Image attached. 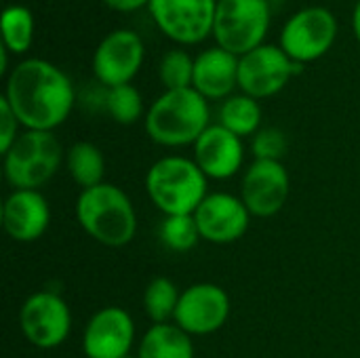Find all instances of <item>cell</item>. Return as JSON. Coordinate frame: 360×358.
Listing matches in <instances>:
<instances>
[{"label": "cell", "mask_w": 360, "mask_h": 358, "mask_svg": "<svg viewBox=\"0 0 360 358\" xmlns=\"http://www.w3.org/2000/svg\"><path fill=\"white\" fill-rule=\"evenodd\" d=\"M25 131H53L74 108L76 93L63 70L44 59H25L13 68L2 95Z\"/></svg>", "instance_id": "cell-1"}, {"label": "cell", "mask_w": 360, "mask_h": 358, "mask_svg": "<svg viewBox=\"0 0 360 358\" xmlns=\"http://www.w3.org/2000/svg\"><path fill=\"white\" fill-rule=\"evenodd\" d=\"M207 99L196 89L165 91L146 112L148 137L165 148L194 146L196 139L211 127Z\"/></svg>", "instance_id": "cell-2"}, {"label": "cell", "mask_w": 360, "mask_h": 358, "mask_svg": "<svg viewBox=\"0 0 360 358\" xmlns=\"http://www.w3.org/2000/svg\"><path fill=\"white\" fill-rule=\"evenodd\" d=\"M76 219L95 243L110 249L129 245L137 234V213L131 198L105 181L78 194Z\"/></svg>", "instance_id": "cell-3"}, {"label": "cell", "mask_w": 360, "mask_h": 358, "mask_svg": "<svg viewBox=\"0 0 360 358\" xmlns=\"http://www.w3.org/2000/svg\"><path fill=\"white\" fill-rule=\"evenodd\" d=\"M207 175L192 158L165 156L146 175V192L165 215H194L207 198Z\"/></svg>", "instance_id": "cell-4"}, {"label": "cell", "mask_w": 360, "mask_h": 358, "mask_svg": "<svg viewBox=\"0 0 360 358\" xmlns=\"http://www.w3.org/2000/svg\"><path fill=\"white\" fill-rule=\"evenodd\" d=\"M2 158L8 186L15 190H38L59 171L63 148L53 131H25Z\"/></svg>", "instance_id": "cell-5"}, {"label": "cell", "mask_w": 360, "mask_h": 358, "mask_svg": "<svg viewBox=\"0 0 360 358\" xmlns=\"http://www.w3.org/2000/svg\"><path fill=\"white\" fill-rule=\"evenodd\" d=\"M270 27V0H217L213 36L217 46L243 57L264 44Z\"/></svg>", "instance_id": "cell-6"}, {"label": "cell", "mask_w": 360, "mask_h": 358, "mask_svg": "<svg viewBox=\"0 0 360 358\" xmlns=\"http://www.w3.org/2000/svg\"><path fill=\"white\" fill-rule=\"evenodd\" d=\"M304 70L281 46L262 44L238 59V87L253 99H266L281 93L287 82Z\"/></svg>", "instance_id": "cell-7"}, {"label": "cell", "mask_w": 360, "mask_h": 358, "mask_svg": "<svg viewBox=\"0 0 360 358\" xmlns=\"http://www.w3.org/2000/svg\"><path fill=\"white\" fill-rule=\"evenodd\" d=\"M19 327L32 346L53 350L61 346L72 331L70 306L55 291H36L19 310Z\"/></svg>", "instance_id": "cell-8"}, {"label": "cell", "mask_w": 360, "mask_h": 358, "mask_svg": "<svg viewBox=\"0 0 360 358\" xmlns=\"http://www.w3.org/2000/svg\"><path fill=\"white\" fill-rule=\"evenodd\" d=\"M338 38V19L325 6L297 11L281 32V49L300 63L323 57Z\"/></svg>", "instance_id": "cell-9"}, {"label": "cell", "mask_w": 360, "mask_h": 358, "mask_svg": "<svg viewBox=\"0 0 360 358\" xmlns=\"http://www.w3.org/2000/svg\"><path fill=\"white\" fill-rule=\"evenodd\" d=\"M158 30L175 42L194 44L213 34L217 0H150Z\"/></svg>", "instance_id": "cell-10"}, {"label": "cell", "mask_w": 360, "mask_h": 358, "mask_svg": "<svg viewBox=\"0 0 360 358\" xmlns=\"http://www.w3.org/2000/svg\"><path fill=\"white\" fill-rule=\"evenodd\" d=\"M230 317V295L215 283H196L181 291L173 323L188 335H211Z\"/></svg>", "instance_id": "cell-11"}, {"label": "cell", "mask_w": 360, "mask_h": 358, "mask_svg": "<svg viewBox=\"0 0 360 358\" xmlns=\"http://www.w3.org/2000/svg\"><path fill=\"white\" fill-rule=\"evenodd\" d=\"M291 192L287 167L276 160H253L240 181V200L253 217H272L283 211Z\"/></svg>", "instance_id": "cell-12"}, {"label": "cell", "mask_w": 360, "mask_h": 358, "mask_svg": "<svg viewBox=\"0 0 360 358\" xmlns=\"http://www.w3.org/2000/svg\"><path fill=\"white\" fill-rule=\"evenodd\" d=\"M143 63V42L131 30H114L93 53V74L105 89L131 84Z\"/></svg>", "instance_id": "cell-13"}, {"label": "cell", "mask_w": 360, "mask_h": 358, "mask_svg": "<svg viewBox=\"0 0 360 358\" xmlns=\"http://www.w3.org/2000/svg\"><path fill=\"white\" fill-rule=\"evenodd\" d=\"M251 213L240 196L228 192H213L198 205L194 219L200 238L213 245H230L243 238L251 224Z\"/></svg>", "instance_id": "cell-14"}, {"label": "cell", "mask_w": 360, "mask_h": 358, "mask_svg": "<svg viewBox=\"0 0 360 358\" xmlns=\"http://www.w3.org/2000/svg\"><path fill=\"white\" fill-rule=\"evenodd\" d=\"M135 346V323L124 308L108 306L97 310L82 335L86 358H129Z\"/></svg>", "instance_id": "cell-15"}, {"label": "cell", "mask_w": 360, "mask_h": 358, "mask_svg": "<svg viewBox=\"0 0 360 358\" xmlns=\"http://www.w3.org/2000/svg\"><path fill=\"white\" fill-rule=\"evenodd\" d=\"M194 162L209 179L234 177L245 160V146L238 135L221 124H211L192 146Z\"/></svg>", "instance_id": "cell-16"}, {"label": "cell", "mask_w": 360, "mask_h": 358, "mask_svg": "<svg viewBox=\"0 0 360 358\" xmlns=\"http://www.w3.org/2000/svg\"><path fill=\"white\" fill-rule=\"evenodd\" d=\"M51 224V207L38 190H13L2 205V228L17 243L38 241Z\"/></svg>", "instance_id": "cell-17"}, {"label": "cell", "mask_w": 360, "mask_h": 358, "mask_svg": "<svg viewBox=\"0 0 360 358\" xmlns=\"http://www.w3.org/2000/svg\"><path fill=\"white\" fill-rule=\"evenodd\" d=\"M238 59L234 53L213 46L202 51L194 59V80L196 89L205 99H228L238 87Z\"/></svg>", "instance_id": "cell-18"}, {"label": "cell", "mask_w": 360, "mask_h": 358, "mask_svg": "<svg viewBox=\"0 0 360 358\" xmlns=\"http://www.w3.org/2000/svg\"><path fill=\"white\" fill-rule=\"evenodd\" d=\"M135 358H194L192 335L175 323L152 325L139 340Z\"/></svg>", "instance_id": "cell-19"}, {"label": "cell", "mask_w": 360, "mask_h": 358, "mask_svg": "<svg viewBox=\"0 0 360 358\" xmlns=\"http://www.w3.org/2000/svg\"><path fill=\"white\" fill-rule=\"evenodd\" d=\"M68 162V173L78 184L82 190L95 188L103 184V173H105V158L103 152L91 143V141H76L65 156Z\"/></svg>", "instance_id": "cell-20"}, {"label": "cell", "mask_w": 360, "mask_h": 358, "mask_svg": "<svg viewBox=\"0 0 360 358\" xmlns=\"http://www.w3.org/2000/svg\"><path fill=\"white\" fill-rule=\"evenodd\" d=\"M219 124L238 135L240 139L255 135L262 124V108L257 99L245 93L224 99L219 108Z\"/></svg>", "instance_id": "cell-21"}, {"label": "cell", "mask_w": 360, "mask_h": 358, "mask_svg": "<svg viewBox=\"0 0 360 358\" xmlns=\"http://www.w3.org/2000/svg\"><path fill=\"white\" fill-rule=\"evenodd\" d=\"M179 298L181 293L171 279L167 276L152 279L143 291V312L154 325L169 323L175 319Z\"/></svg>", "instance_id": "cell-22"}, {"label": "cell", "mask_w": 360, "mask_h": 358, "mask_svg": "<svg viewBox=\"0 0 360 358\" xmlns=\"http://www.w3.org/2000/svg\"><path fill=\"white\" fill-rule=\"evenodd\" d=\"M34 40V15L23 4H8L2 11V44L21 55L32 46Z\"/></svg>", "instance_id": "cell-23"}, {"label": "cell", "mask_w": 360, "mask_h": 358, "mask_svg": "<svg viewBox=\"0 0 360 358\" xmlns=\"http://www.w3.org/2000/svg\"><path fill=\"white\" fill-rule=\"evenodd\" d=\"M103 108L118 124H133L143 114V99L133 84H120L103 91Z\"/></svg>", "instance_id": "cell-24"}, {"label": "cell", "mask_w": 360, "mask_h": 358, "mask_svg": "<svg viewBox=\"0 0 360 358\" xmlns=\"http://www.w3.org/2000/svg\"><path fill=\"white\" fill-rule=\"evenodd\" d=\"M160 243L175 253H186L196 247L200 241V232L194 215H165L158 228Z\"/></svg>", "instance_id": "cell-25"}, {"label": "cell", "mask_w": 360, "mask_h": 358, "mask_svg": "<svg viewBox=\"0 0 360 358\" xmlns=\"http://www.w3.org/2000/svg\"><path fill=\"white\" fill-rule=\"evenodd\" d=\"M158 76L165 84V91L190 89L194 80V59L186 51L173 49L165 53L158 68Z\"/></svg>", "instance_id": "cell-26"}, {"label": "cell", "mask_w": 360, "mask_h": 358, "mask_svg": "<svg viewBox=\"0 0 360 358\" xmlns=\"http://www.w3.org/2000/svg\"><path fill=\"white\" fill-rule=\"evenodd\" d=\"M287 148H289L287 146V135L281 129H276V127L259 129L253 135V143H251L255 160H276V162H283V156L287 154Z\"/></svg>", "instance_id": "cell-27"}, {"label": "cell", "mask_w": 360, "mask_h": 358, "mask_svg": "<svg viewBox=\"0 0 360 358\" xmlns=\"http://www.w3.org/2000/svg\"><path fill=\"white\" fill-rule=\"evenodd\" d=\"M17 129H19V120H17L15 112L11 110L8 101L4 97H0V152H2V156L13 148V143L21 135V133H17Z\"/></svg>", "instance_id": "cell-28"}, {"label": "cell", "mask_w": 360, "mask_h": 358, "mask_svg": "<svg viewBox=\"0 0 360 358\" xmlns=\"http://www.w3.org/2000/svg\"><path fill=\"white\" fill-rule=\"evenodd\" d=\"M110 8L114 11H120V13H131V11H137L146 4H150V0H103Z\"/></svg>", "instance_id": "cell-29"}, {"label": "cell", "mask_w": 360, "mask_h": 358, "mask_svg": "<svg viewBox=\"0 0 360 358\" xmlns=\"http://www.w3.org/2000/svg\"><path fill=\"white\" fill-rule=\"evenodd\" d=\"M352 25H354V34H356V38H359L360 42V0L356 2L354 13H352Z\"/></svg>", "instance_id": "cell-30"}, {"label": "cell", "mask_w": 360, "mask_h": 358, "mask_svg": "<svg viewBox=\"0 0 360 358\" xmlns=\"http://www.w3.org/2000/svg\"><path fill=\"white\" fill-rule=\"evenodd\" d=\"M270 2H272V0H270ZM274 2H276V0H274Z\"/></svg>", "instance_id": "cell-31"}]
</instances>
